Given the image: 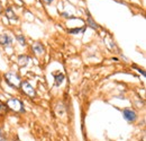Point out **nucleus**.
Wrapping results in <instances>:
<instances>
[{
    "instance_id": "f257e3e1",
    "label": "nucleus",
    "mask_w": 146,
    "mask_h": 141,
    "mask_svg": "<svg viewBox=\"0 0 146 141\" xmlns=\"http://www.w3.org/2000/svg\"><path fill=\"white\" fill-rule=\"evenodd\" d=\"M6 105L8 107V111H11L16 114H23L25 113V106L24 103L17 98V97H10L7 99L6 102Z\"/></svg>"
},
{
    "instance_id": "f03ea898",
    "label": "nucleus",
    "mask_w": 146,
    "mask_h": 141,
    "mask_svg": "<svg viewBox=\"0 0 146 141\" xmlns=\"http://www.w3.org/2000/svg\"><path fill=\"white\" fill-rule=\"evenodd\" d=\"M3 78H5V81L8 86H10L11 88L18 89L19 85L21 83V78L17 72H14V71H8L3 75Z\"/></svg>"
},
{
    "instance_id": "7ed1b4c3",
    "label": "nucleus",
    "mask_w": 146,
    "mask_h": 141,
    "mask_svg": "<svg viewBox=\"0 0 146 141\" xmlns=\"http://www.w3.org/2000/svg\"><path fill=\"white\" fill-rule=\"evenodd\" d=\"M18 89H20V91H21L25 96H27L28 98H32V99H33V98H35L37 96L35 88H34L33 85H32L29 81H27V80H21Z\"/></svg>"
},
{
    "instance_id": "20e7f679",
    "label": "nucleus",
    "mask_w": 146,
    "mask_h": 141,
    "mask_svg": "<svg viewBox=\"0 0 146 141\" xmlns=\"http://www.w3.org/2000/svg\"><path fill=\"white\" fill-rule=\"evenodd\" d=\"M121 114H123L124 120L129 124L136 123V121L138 120V113L134 108H131V107H125V108H123Z\"/></svg>"
},
{
    "instance_id": "39448f33",
    "label": "nucleus",
    "mask_w": 146,
    "mask_h": 141,
    "mask_svg": "<svg viewBox=\"0 0 146 141\" xmlns=\"http://www.w3.org/2000/svg\"><path fill=\"white\" fill-rule=\"evenodd\" d=\"M13 42H14V38L9 34H7V33L0 34V46H5V48L11 46Z\"/></svg>"
},
{
    "instance_id": "423d86ee",
    "label": "nucleus",
    "mask_w": 146,
    "mask_h": 141,
    "mask_svg": "<svg viewBox=\"0 0 146 141\" xmlns=\"http://www.w3.org/2000/svg\"><path fill=\"white\" fill-rule=\"evenodd\" d=\"M32 51L33 53L35 54V55H42V54H44L45 52V48H44V45L40 43V42H35V43H33L32 44Z\"/></svg>"
},
{
    "instance_id": "0eeeda50",
    "label": "nucleus",
    "mask_w": 146,
    "mask_h": 141,
    "mask_svg": "<svg viewBox=\"0 0 146 141\" xmlns=\"http://www.w3.org/2000/svg\"><path fill=\"white\" fill-rule=\"evenodd\" d=\"M31 61V56L27 55V54H20L17 59V62H18L19 67L23 68V67H26Z\"/></svg>"
},
{
    "instance_id": "6e6552de",
    "label": "nucleus",
    "mask_w": 146,
    "mask_h": 141,
    "mask_svg": "<svg viewBox=\"0 0 146 141\" xmlns=\"http://www.w3.org/2000/svg\"><path fill=\"white\" fill-rule=\"evenodd\" d=\"M64 79H65L64 73H62V72L54 73V86H55V87H60V86L63 84Z\"/></svg>"
},
{
    "instance_id": "1a4fd4ad",
    "label": "nucleus",
    "mask_w": 146,
    "mask_h": 141,
    "mask_svg": "<svg viewBox=\"0 0 146 141\" xmlns=\"http://www.w3.org/2000/svg\"><path fill=\"white\" fill-rule=\"evenodd\" d=\"M87 27L89 26V27H91L92 30H99V25L92 19V17L90 15H88V18H87V25H86Z\"/></svg>"
},
{
    "instance_id": "9d476101",
    "label": "nucleus",
    "mask_w": 146,
    "mask_h": 141,
    "mask_svg": "<svg viewBox=\"0 0 146 141\" xmlns=\"http://www.w3.org/2000/svg\"><path fill=\"white\" fill-rule=\"evenodd\" d=\"M87 30V26L80 28V27H74V28H71V30H68V33L69 34H72V35H76V34H80V33H84Z\"/></svg>"
},
{
    "instance_id": "9b49d317",
    "label": "nucleus",
    "mask_w": 146,
    "mask_h": 141,
    "mask_svg": "<svg viewBox=\"0 0 146 141\" xmlns=\"http://www.w3.org/2000/svg\"><path fill=\"white\" fill-rule=\"evenodd\" d=\"M8 107L6 105V103H3L2 101H0V117L6 116V114L8 113Z\"/></svg>"
},
{
    "instance_id": "f8f14e48",
    "label": "nucleus",
    "mask_w": 146,
    "mask_h": 141,
    "mask_svg": "<svg viewBox=\"0 0 146 141\" xmlns=\"http://www.w3.org/2000/svg\"><path fill=\"white\" fill-rule=\"evenodd\" d=\"M15 38H16V41L18 42L21 46H26V45H27L26 38H25V36L23 35V34H17V35L15 36Z\"/></svg>"
},
{
    "instance_id": "ddd939ff",
    "label": "nucleus",
    "mask_w": 146,
    "mask_h": 141,
    "mask_svg": "<svg viewBox=\"0 0 146 141\" xmlns=\"http://www.w3.org/2000/svg\"><path fill=\"white\" fill-rule=\"evenodd\" d=\"M6 15H7V17L9 18V19H11V20H14V19H17V17H16V14H15V11H14L11 8H7V10H6Z\"/></svg>"
},
{
    "instance_id": "4468645a",
    "label": "nucleus",
    "mask_w": 146,
    "mask_h": 141,
    "mask_svg": "<svg viewBox=\"0 0 146 141\" xmlns=\"http://www.w3.org/2000/svg\"><path fill=\"white\" fill-rule=\"evenodd\" d=\"M6 134L3 133V131H2V129H1V126H0V141H6Z\"/></svg>"
},
{
    "instance_id": "2eb2a0df",
    "label": "nucleus",
    "mask_w": 146,
    "mask_h": 141,
    "mask_svg": "<svg viewBox=\"0 0 146 141\" xmlns=\"http://www.w3.org/2000/svg\"><path fill=\"white\" fill-rule=\"evenodd\" d=\"M60 15H61L62 17H64V18H69V19H70V18H74V17H72L71 15H69L68 13H61Z\"/></svg>"
},
{
    "instance_id": "dca6fc26",
    "label": "nucleus",
    "mask_w": 146,
    "mask_h": 141,
    "mask_svg": "<svg viewBox=\"0 0 146 141\" xmlns=\"http://www.w3.org/2000/svg\"><path fill=\"white\" fill-rule=\"evenodd\" d=\"M135 68H136V67H135ZM136 69H137V71H138L139 73L143 75V77H145V71H143V69H139V68H136Z\"/></svg>"
},
{
    "instance_id": "f3484780",
    "label": "nucleus",
    "mask_w": 146,
    "mask_h": 141,
    "mask_svg": "<svg viewBox=\"0 0 146 141\" xmlns=\"http://www.w3.org/2000/svg\"><path fill=\"white\" fill-rule=\"evenodd\" d=\"M53 1H54V0H44V2H45L46 5H51Z\"/></svg>"
},
{
    "instance_id": "a211bd4d",
    "label": "nucleus",
    "mask_w": 146,
    "mask_h": 141,
    "mask_svg": "<svg viewBox=\"0 0 146 141\" xmlns=\"http://www.w3.org/2000/svg\"><path fill=\"white\" fill-rule=\"evenodd\" d=\"M10 141H20V140H19L18 137H14V138H13V139H11Z\"/></svg>"
},
{
    "instance_id": "6ab92c4d",
    "label": "nucleus",
    "mask_w": 146,
    "mask_h": 141,
    "mask_svg": "<svg viewBox=\"0 0 146 141\" xmlns=\"http://www.w3.org/2000/svg\"><path fill=\"white\" fill-rule=\"evenodd\" d=\"M2 13V7H1V3H0V14Z\"/></svg>"
}]
</instances>
